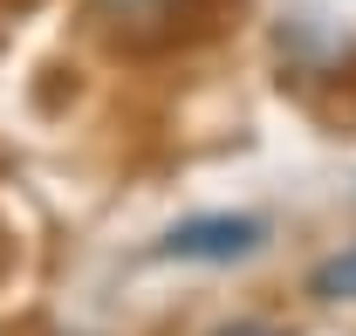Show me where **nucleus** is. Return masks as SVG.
I'll return each mask as SVG.
<instances>
[{
  "mask_svg": "<svg viewBox=\"0 0 356 336\" xmlns=\"http://www.w3.org/2000/svg\"><path fill=\"white\" fill-rule=\"evenodd\" d=\"M309 295L315 302H350L356 309V240L336 247V254H322V261L309 268Z\"/></svg>",
  "mask_w": 356,
  "mask_h": 336,
  "instance_id": "obj_3",
  "label": "nucleus"
},
{
  "mask_svg": "<svg viewBox=\"0 0 356 336\" xmlns=\"http://www.w3.org/2000/svg\"><path fill=\"white\" fill-rule=\"evenodd\" d=\"M206 0H83V21L117 48H165L185 21H199Z\"/></svg>",
  "mask_w": 356,
  "mask_h": 336,
  "instance_id": "obj_2",
  "label": "nucleus"
},
{
  "mask_svg": "<svg viewBox=\"0 0 356 336\" xmlns=\"http://www.w3.org/2000/svg\"><path fill=\"white\" fill-rule=\"evenodd\" d=\"M261 247H267V220H254V213H192L158 240L165 261H199V268H226Z\"/></svg>",
  "mask_w": 356,
  "mask_h": 336,
  "instance_id": "obj_1",
  "label": "nucleus"
},
{
  "mask_svg": "<svg viewBox=\"0 0 356 336\" xmlns=\"http://www.w3.org/2000/svg\"><path fill=\"white\" fill-rule=\"evenodd\" d=\"M213 336H281L274 323H226V330H213Z\"/></svg>",
  "mask_w": 356,
  "mask_h": 336,
  "instance_id": "obj_4",
  "label": "nucleus"
}]
</instances>
